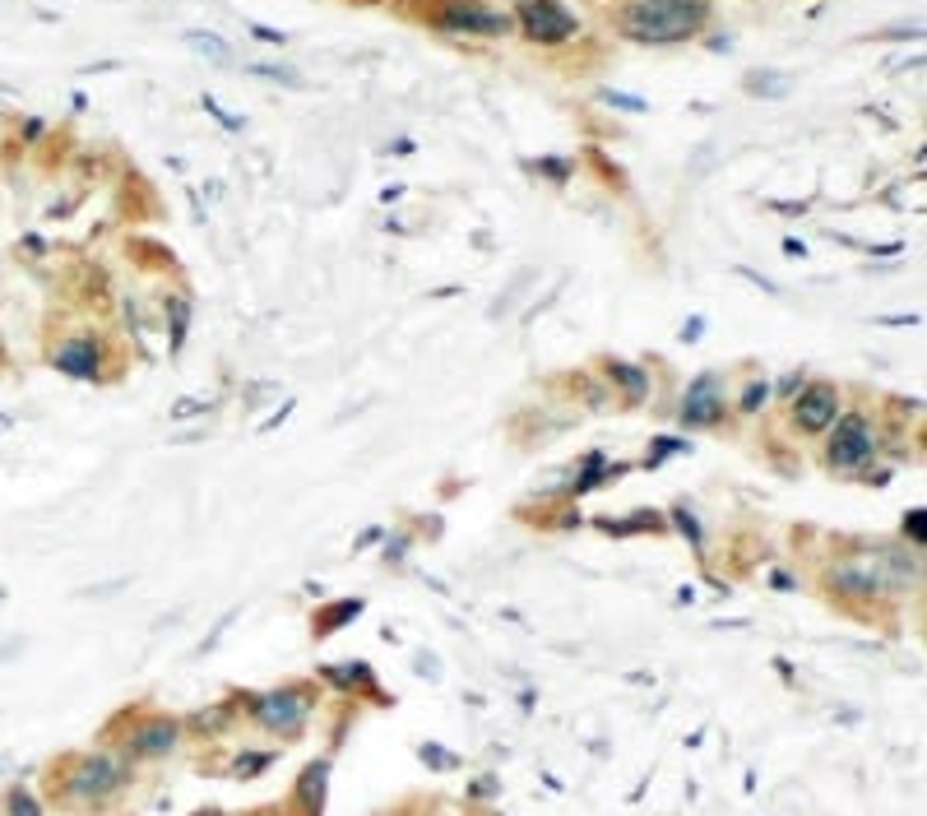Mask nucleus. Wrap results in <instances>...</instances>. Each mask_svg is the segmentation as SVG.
I'll use <instances>...</instances> for the list:
<instances>
[{
  "mask_svg": "<svg viewBox=\"0 0 927 816\" xmlns=\"http://www.w3.org/2000/svg\"><path fill=\"white\" fill-rule=\"evenodd\" d=\"M710 19V0H626L622 33L644 47H672L696 37Z\"/></svg>",
  "mask_w": 927,
  "mask_h": 816,
  "instance_id": "1",
  "label": "nucleus"
},
{
  "mask_svg": "<svg viewBox=\"0 0 927 816\" xmlns=\"http://www.w3.org/2000/svg\"><path fill=\"white\" fill-rule=\"evenodd\" d=\"M895 585H904V571H891V557H854L830 571V590L854 594V599H872Z\"/></svg>",
  "mask_w": 927,
  "mask_h": 816,
  "instance_id": "2",
  "label": "nucleus"
},
{
  "mask_svg": "<svg viewBox=\"0 0 927 816\" xmlns=\"http://www.w3.org/2000/svg\"><path fill=\"white\" fill-rule=\"evenodd\" d=\"M519 28L538 47H561L580 33V19L556 0H519Z\"/></svg>",
  "mask_w": 927,
  "mask_h": 816,
  "instance_id": "3",
  "label": "nucleus"
},
{
  "mask_svg": "<svg viewBox=\"0 0 927 816\" xmlns=\"http://www.w3.org/2000/svg\"><path fill=\"white\" fill-rule=\"evenodd\" d=\"M121 784H126V770H121V761H107V756H84V761H74L70 765V798L74 802H102L111 798Z\"/></svg>",
  "mask_w": 927,
  "mask_h": 816,
  "instance_id": "4",
  "label": "nucleus"
},
{
  "mask_svg": "<svg viewBox=\"0 0 927 816\" xmlns=\"http://www.w3.org/2000/svg\"><path fill=\"white\" fill-rule=\"evenodd\" d=\"M876 455V432L867 427V418H839L835 437H830V464L835 469H858Z\"/></svg>",
  "mask_w": 927,
  "mask_h": 816,
  "instance_id": "5",
  "label": "nucleus"
},
{
  "mask_svg": "<svg viewBox=\"0 0 927 816\" xmlns=\"http://www.w3.org/2000/svg\"><path fill=\"white\" fill-rule=\"evenodd\" d=\"M306 710H311V696H306L302 686L269 691V696H260V701L251 706V715H256L265 728H274V733H293V728L306 719Z\"/></svg>",
  "mask_w": 927,
  "mask_h": 816,
  "instance_id": "6",
  "label": "nucleus"
},
{
  "mask_svg": "<svg viewBox=\"0 0 927 816\" xmlns=\"http://www.w3.org/2000/svg\"><path fill=\"white\" fill-rule=\"evenodd\" d=\"M835 418H839V390L835 385H807L793 404V422L802 427V432H826V427H835Z\"/></svg>",
  "mask_w": 927,
  "mask_h": 816,
  "instance_id": "7",
  "label": "nucleus"
},
{
  "mask_svg": "<svg viewBox=\"0 0 927 816\" xmlns=\"http://www.w3.org/2000/svg\"><path fill=\"white\" fill-rule=\"evenodd\" d=\"M719 413H723V385H719L714 371H705V376H696V380L687 385V399H681V422H687V427H710V422H719Z\"/></svg>",
  "mask_w": 927,
  "mask_h": 816,
  "instance_id": "8",
  "label": "nucleus"
},
{
  "mask_svg": "<svg viewBox=\"0 0 927 816\" xmlns=\"http://www.w3.org/2000/svg\"><path fill=\"white\" fill-rule=\"evenodd\" d=\"M440 28L492 37V33H506V14H492V10H482V5H464V0H455V5L440 14Z\"/></svg>",
  "mask_w": 927,
  "mask_h": 816,
  "instance_id": "9",
  "label": "nucleus"
},
{
  "mask_svg": "<svg viewBox=\"0 0 927 816\" xmlns=\"http://www.w3.org/2000/svg\"><path fill=\"white\" fill-rule=\"evenodd\" d=\"M177 747V724L172 719H144L135 733H130V752L135 756H163Z\"/></svg>",
  "mask_w": 927,
  "mask_h": 816,
  "instance_id": "10",
  "label": "nucleus"
},
{
  "mask_svg": "<svg viewBox=\"0 0 927 816\" xmlns=\"http://www.w3.org/2000/svg\"><path fill=\"white\" fill-rule=\"evenodd\" d=\"M56 367L70 371V376H93V371H98V348H93V339H70V343H61V348H56Z\"/></svg>",
  "mask_w": 927,
  "mask_h": 816,
  "instance_id": "11",
  "label": "nucleus"
},
{
  "mask_svg": "<svg viewBox=\"0 0 927 816\" xmlns=\"http://www.w3.org/2000/svg\"><path fill=\"white\" fill-rule=\"evenodd\" d=\"M320 793H325V765H311L302 774V802L311 807V816L320 811Z\"/></svg>",
  "mask_w": 927,
  "mask_h": 816,
  "instance_id": "12",
  "label": "nucleus"
},
{
  "mask_svg": "<svg viewBox=\"0 0 927 816\" xmlns=\"http://www.w3.org/2000/svg\"><path fill=\"white\" fill-rule=\"evenodd\" d=\"M186 43H190L195 52H205V56H214V61H227V56H232V52H227V47L218 43L214 33H186Z\"/></svg>",
  "mask_w": 927,
  "mask_h": 816,
  "instance_id": "13",
  "label": "nucleus"
},
{
  "mask_svg": "<svg viewBox=\"0 0 927 816\" xmlns=\"http://www.w3.org/2000/svg\"><path fill=\"white\" fill-rule=\"evenodd\" d=\"M613 376H617V380L626 385V395H631V399H640V395H644V376H640L635 367H626V362H617V367H613Z\"/></svg>",
  "mask_w": 927,
  "mask_h": 816,
  "instance_id": "14",
  "label": "nucleus"
},
{
  "mask_svg": "<svg viewBox=\"0 0 927 816\" xmlns=\"http://www.w3.org/2000/svg\"><path fill=\"white\" fill-rule=\"evenodd\" d=\"M256 74H260V80H274V84H293V89H302L297 70H284V65H256Z\"/></svg>",
  "mask_w": 927,
  "mask_h": 816,
  "instance_id": "15",
  "label": "nucleus"
},
{
  "mask_svg": "<svg viewBox=\"0 0 927 816\" xmlns=\"http://www.w3.org/2000/svg\"><path fill=\"white\" fill-rule=\"evenodd\" d=\"M10 816H43V811H37V802H33L24 789H14V793H10Z\"/></svg>",
  "mask_w": 927,
  "mask_h": 816,
  "instance_id": "16",
  "label": "nucleus"
},
{
  "mask_svg": "<svg viewBox=\"0 0 927 816\" xmlns=\"http://www.w3.org/2000/svg\"><path fill=\"white\" fill-rule=\"evenodd\" d=\"M352 612H357V603H339L334 612H325V617L315 621V627H320V636H325L330 627H339V621H343V617H352Z\"/></svg>",
  "mask_w": 927,
  "mask_h": 816,
  "instance_id": "17",
  "label": "nucleus"
},
{
  "mask_svg": "<svg viewBox=\"0 0 927 816\" xmlns=\"http://www.w3.org/2000/svg\"><path fill=\"white\" fill-rule=\"evenodd\" d=\"M747 89L765 93V98H779V93H788V80H747Z\"/></svg>",
  "mask_w": 927,
  "mask_h": 816,
  "instance_id": "18",
  "label": "nucleus"
},
{
  "mask_svg": "<svg viewBox=\"0 0 927 816\" xmlns=\"http://www.w3.org/2000/svg\"><path fill=\"white\" fill-rule=\"evenodd\" d=\"M603 102H608V107H626V111H650V107H644V98H631V93H613V89L603 93Z\"/></svg>",
  "mask_w": 927,
  "mask_h": 816,
  "instance_id": "19",
  "label": "nucleus"
},
{
  "mask_svg": "<svg viewBox=\"0 0 927 816\" xmlns=\"http://www.w3.org/2000/svg\"><path fill=\"white\" fill-rule=\"evenodd\" d=\"M205 111H214V121H223L227 130H237V126H241V121H237V116H227V111H223V107H218L214 98H205Z\"/></svg>",
  "mask_w": 927,
  "mask_h": 816,
  "instance_id": "20",
  "label": "nucleus"
},
{
  "mask_svg": "<svg viewBox=\"0 0 927 816\" xmlns=\"http://www.w3.org/2000/svg\"><path fill=\"white\" fill-rule=\"evenodd\" d=\"M251 33L260 37V43H288V33H278V28H265V24H251Z\"/></svg>",
  "mask_w": 927,
  "mask_h": 816,
  "instance_id": "21",
  "label": "nucleus"
},
{
  "mask_svg": "<svg viewBox=\"0 0 927 816\" xmlns=\"http://www.w3.org/2000/svg\"><path fill=\"white\" fill-rule=\"evenodd\" d=\"M760 399H765V385H747V395H742V408L751 413V408H756Z\"/></svg>",
  "mask_w": 927,
  "mask_h": 816,
  "instance_id": "22",
  "label": "nucleus"
},
{
  "mask_svg": "<svg viewBox=\"0 0 927 816\" xmlns=\"http://www.w3.org/2000/svg\"><path fill=\"white\" fill-rule=\"evenodd\" d=\"M904 529H909V533H913V538H922V511H913V515H909V524H904Z\"/></svg>",
  "mask_w": 927,
  "mask_h": 816,
  "instance_id": "23",
  "label": "nucleus"
},
{
  "mask_svg": "<svg viewBox=\"0 0 927 816\" xmlns=\"http://www.w3.org/2000/svg\"><path fill=\"white\" fill-rule=\"evenodd\" d=\"M199 816H218V811H199Z\"/></svg>",
  "mask_w": 927,
  "mask_h": 816,
  "instance_id": "24",
  "label": "nucleus"
},
{
  "mask_svg": "<svg viewBox=\"0 0 927 816\" xmlns=\"http://www.w3.org/2000/svg\"><path fill=\"white\" fill-rule=\"evenodd\" d=\"M260 816H278V811H260Z\"/></svg>",
  "mask_w": 927,
  "mask_h": 816,
  "instance_id": "25",
  "label": "nucleus"
}]
</instances>
